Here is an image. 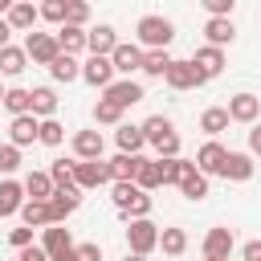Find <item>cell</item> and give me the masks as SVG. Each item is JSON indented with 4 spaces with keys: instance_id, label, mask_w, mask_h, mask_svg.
Returning a JSON list of instances; mask_svg holds the SVG:
<instances>
[{
    "instance_id": "obj_1",
    "label": "cell",
    "mask_w": 261,
    "mask_h": 261,
    "mask_svg": "<svg viewBox=\"0 0 261 261\" xmlns=\"http://www.w3.org/2000/svg\"><path fill=\"white\" fill-rule=\"evenodd\" d=\"M135 45L147 53V49H167L171 41H175V24L167 20V16H159V12H147V16H139V24H135Z\"/></svg>"
},
{
    "instance_id": "obj_2",
    "label": "cell",
    "mask_w": 261,
    "mask_h": 261,
    "mask_svg": "<svg viewBox=\"0 0 261 261\" xmlns=\"http://www.w3.org/2000/svg\"><path fill=\"white\" fill-rule=\"evenodd\" d=\"M110 200H114V208H118L126 220L151 216V196H147L143 188H135V184H114V188H110Z\"/></svg>"
},
{
    "instance_id": "obj_3",
    "label": "cell",
    "mask_w": 261,
    "mask_h": 261,
    "mask_svg": "<svg viewBox=\"0 0 261 261\" xmlns=\"http://www.w3.org/2000/svg\"><path fill=\"white\" fill-rule=\"evenodd\" d=\"M126 249L139 253V257H151V253L159 249V224H155L151 216H143V220H126Z\"/></svg>"
},
{
    "instance_id": "obj_4",
    "label": "cell",
    "mask_w": 261,
    "mask_h": 261,
    "mask_svg": "<svg viewBox=\"0 0 261 261\" xmlns=\"http://www.w3.org/2000/svg\"><path fill=\"white\" fill-rule=\"evenodd\" d=\"M232 249H237V237H232V228H224V224L208 228L204 241H200V257H208V261H228Z\"/></svg>"
},
{
    "instance_id": "obj_5",
    "label": "cell",
    "mask_w": 261,
    "mask_h": 261,
    "mask_svg": "<svg viewBox=\"0 0 261 261\" xmlns=\"http://www.w3.org/2000/svg\"><path fill=\"white\" fill-rule=\"evenodd\" d=\"M102 98H106V102H114L118 110H126V106L143 102V98H147V90H143V86H139L135 77H114V82H110V86L102 90Z\"/></svg>"
},
{
    "instance_id": "obj_6",
    "label": "cell",
    "mask_w": 261,
    "mask_h": 261,
    "mask_svg": "<svg viewBox=\"0 0 261 261\" xmlns=\"http://www.w3.org/2000/svg\"><path fill=\"white\" fill-rule=\"evenodd\" d=\"M24 53H29L33 65H45V69H49L61 49H57V37H53V33H29V37H24Z\"/></svg>"
},
{
    "instance_id": "obj_7",
    "label": "cell",
    "mask_w": 261,
    "mask_h": 261,
    "mask_svg": "<svg viewBox=\"0 0 261 261\" xmlns=\"http://www.w3.org/2000/svg\"><path fill=\"white\" fill-rule=\"evenodd\" d=\"M228 122H245V126H253L257 118H261V98L257 94H249V90H241V94H232L228 98Z\"/></svg>"
},
{
    "instance_id": "obj_8",
    "label": "cell",
    "mask_w": 261,
    "mask_h": 261,
    "mask_svg": "<svg viewBox=\"0 0 261 261\" xmlns=\"http://www.w3.org/2000/svg\"><path fill=\"white\" fill-rule=\"evenodd\" d=\"M102 184H110L106 159H94V163L73 159V188H77V192H90V188H102Z\"/></svg>"
},
{
    "instance_id": "obj_9",
    "label": "cell",
    "mask_w": 261,
    "mask_h": 261,
    "mask_svg": "<svg viewBox=\"0 0 261 261\" xmlns=\"http://www.w3.org/2000/svg\"><path fill=\"white\" fill-rule=\"evenodd\" d=\"M110 65H114V77L122 73V77H130V73H139L143 69V49L135 45V41H118L114 45V53H110Z\"/></svg>"
},
{
    "instance_id": "obj_10",
    "label": "cell",
    "mask_w": 261,
    "mask_h": 261,
    "mask_svg": "<svg viewBox=\"0 0 261 261\" xmlns=\"http://www.w3.org/2000/svg\"><path fill=\"white\" fill-rule=\"evenodd\" d=\"M224 155H228V147H224L220 139H208V143L196 151V159H192V163H196V171L208 179V175H220V167H224Z\"/></svg>"
},
{
    "instance_id": "obj_11",
    "label": "cell",
    "mask_w": 261,
    "mask_h": 261,
    "mask_svg": "<svg viewBox=\"0 0 261 261\" xmlns=\"http://www.w3.org/2000/svg\"><path fill=\"white\" fill-rule=\"evenodd\" d=\"M77 208H82L77 188H53V196H49V220L53 224H65V216H73Z\"/></svg>"
},
{
    "instance_id": "obj_12",
    "label": "cell",
    "mask_w": 261,
    "mask_h": 261,
    "mask_svg": "<svg viewBox=\"0 0 261 261\" xmlns=\"http://www.w3.org/2000/svg\"><path fill=\"white\" fill-rule=\"evenodd\" d=\"M114 45H118L114 24H94V29H86V53H90V57H110Z\"/></svg>"
},
{
    "instance_id": "obj_13",
    "label": "cell",
    "mask_w": 261,
    "mask_h": 261,
    "mask_svg": "<svg viewBox=\"0 0 261 261\" xmlns=\"http://www.w3.org/2000/svg\"><path fill=\"white\" fill-rule=\"evenodd\" d=\"M102 151H106L102 130H73V159L94 163V159H102Z\"/></svg>"
},
{
    "instance_id": "obj_14",
    "label": "cell",
    "mask_w": 261,
    "mask_h": 261,
    "mask_svg": "<svg viewBox=\"0 0 261 261\" xmlns=\"http://www.w3.org/2000/svg\"><path fill=\"white\" fill-rule=\"evenodd\" d=\"M220 179H228V184H249V179H253V155H249V151H228V155H224V167H220Z\"/></svg>"
},
{
    "instance_id": "obj_15",
    "label": "cell",
    "mask_w": 261,
    "mask_h": 261,
    "mask_svg": "<svg viewBox=\"0 0 261 261\" xmlns=\"http://www.w3.org/2000/svg\"><path fill=\"white\" fill-rule=\"evenodd\" d=\"M192 65H196V73L204 77V82H212L220 69H224V49H212V45H200L192 57H188Z\"/></svg>"
},
{
    "instance_id": "obj_16",
    "label": "cell",
    "mask_w": 261,
    "mask_h": 261,
    "mask_svg": "<svg viewBox=\"0 0 261 261\" xmlns=\"http://www.w3.org/2000/svg\"><path fill=\"white\" fill-rule=\"evenodd\" d=\"M82 82L94 86V90H106V86L114 82V65H110V57H86V61H82Z\"/></svg>"
},
{
    "instance_id": "obj_17",
    "label": "cell",
    "mask_w": 261,
    "mask_h": 261,
    "mask_svg": "<svg viewBox=\"0 0 261 261\" xmlns=\"http://www.w3.org/2000/svg\"><path fill=\"white\" fill-rule=\"evenodd\" d=\"M8 29L12 33H33V24L41 20V12H37V4H29V0H12V8H8Z\"/></svg>"
},
{
    "instance_id": "obj_18",
    "label": "cell",
    "mask_w": 261,
    "mask_h": 261,
    "mask_svg": "<svg viewBox=\"0 0 261 261\" xmlns=\"http://www.w3.org/2000/svg\"><path fill=\"white\" fill-rule=\"evenodd\" d=\"M163 82H167L171 90H196V86H204V77L196 73L192 61H171V69L163 73Z\"/></svg>"
},
{
    "instance_id": "obj_19",
    "label": "cell",
    "mask_w": 261,
    "mask_h": 261,
    "mask_svg": "<svg viewBox=\"0 0 261 261\" xmlns=\"http://www.w3.org/2000/svg\"><path fill=\"white\" fill-rule=\"evenodd\" d=\"M139 163H143V155H114V159H106L110 184H135V175H139Z\"/></svg>"
},
{
    "instance_id": "obj_20",
    "label": "cell",
    "mask_w": 261,
    "mask_h": 261,
    "mask_svg": "<svg viewBox=\"0 0 261 261\" xmlns=\"http://www.w3.org/2000/svg\"><path fill=\"white\" fill-rule=\"evenodd\" d=\"M29 114H33L37 122H45V118H57V94H53V86H37V90H33Z\"/></svg>"
},
{
    "instance_id": "obj_21",
    "label": "cell",
    "mask_w": 261,
    "mask_h": 261,
    "mask_svg": "<svg viewBox=\"0 0 261 261\" xmlns=\"http://www.w3.org/2000/svg\"><path fill=\"white\" fill-rule=\"evenodd\" d=\"M37 126H41V122H37L33 114L12 118V122H8V143H12L16 151H20V147H29V143H37Z\"/></svg>"
},
{
    "instance_id": "obj_22",
    "label": "cell",
    "mask_w": 261,
    "mask_h": 261,
    "mask_svg": "<svg viewBox=\"0 0 261 261\" xmlns=\"http://www.w3.org/2000/svg\"><path fill=\"white\" fill-rule=\"evenodd\" d=\"M114 143H118V155H139V151L147 147V139H143L139 122H118V130H114Z\"/></svg>"
},
{
    "instance_id": "obj_23",
    "label": "cell",
    "mask_w": 261,
    "mask_h": 261,
    "mask_svg": "<svg viewBox=\"0 0 261 261\" xmlns=\"http://www.w3.org/2000/svg\"><path fill=\"white\" fill-rule=\"evenodd\" d=\"M204 37H208V45H212V49H224V45H232V41H237V24H232V20L212 16V20H204Z\"/></svg>"
},
{
    "instance_id": "obj_24",
    "label": "cell",
    "mask_w": 261,
    "mask_h": 261,
    "mask_svg": "<svg viewBox=\"0 0 261 261\" xmlns=\"http://www.w3.org/2000/svg\"><path fill=\"white\" fill-rule=\"evenodd\" d=\"M20 188H24V200H37V204H49V196H53V179H49V171H29Z\"/></svg>"
},
{
    "instance_id": "obj_25",
    "label": "cell",
    "mask_w": 261,
    "mask_h": 261,
    "mask_svg": "<svg viewBox=\"0 0 261 261\" xmlns=\"http://www.w3.org/2000/svg\"><path fill=\"white\" fill-rule=\"evenodd\" d=\"M24 208V188L16 179H0V216H20Z\"/></svg>"
},
{
    "instance_id": "obj_26",
    "label": "cell",
    "mask_w": 261,
    "mask_h": 261,
    "mask_svg": "<svg viewBox=\"0 0 261 261\" xmlns=\"http://www.w3.org/2000/svg\"><path fill=\"white\" fill-rule=\"evenodd\" d=\"M57 49L65 53V57H77V53H86V29H73V24H61L57 33Z\"/></svg>"
},
{
    "instance_id": "obj_27",
    "label": "cell",
    "mask_w": 261,
    "mask_h": 261,
    "mask_svg": "<svg viewBox=\"0 0 261 261\" xmlns=\"http://www.w3.org/2000/svg\"><path fill=\"white\" fill-rule=\"evenodd\" d=\"M49 77H53V82H65V86H69V82H82V61H77V57L57 53V57H53V65H49Z\"/></svg>"
},
{
    "instance_id": "obj_28",
    "label": "cell",
    "mask_w": 261,
    "mask_h": 261,
    "mask_svg": "<svg viewBox=\"0 0 261 261\" xmlns=\"http://www.w3.org/2000/svg\"><path fill=\"white\" fill-rule=\"evenodd\" d=\"M135 188H143L147 196H151L155 188H163V163H159V159H143V163H139V175H135Z\"/></svg>"
},
{
    "instance_id": "obj_29",
    "label": "cell",
    "mask_w": 261,
    "mask_h": 261,
    "mask_svg": "<svg viewBox=\"0 0 261 261\" xmlns=\"http://www.w3.org/2000/svg\"><path fill=\"white\" fill-rule=\"evenodd\" d=\"M24 69H29V53L16 49V45H4V49H0V73H4V77H20Z\"/></svg>"
},
{
    "instance_id": "obj_30",
    "label": "cell",
    "mask_w": 261,
    "mask_h": 261,
    "mask_svg": "<svg viewBox=\"0 0 261 261\" xmlns=\"http://www.w3.org/2000/svg\"><path fill=\"white\" fill-rule=\"evenodd\" d=\"M159 163H163V188H167V184H175V188H179V184L196 171V163H192V159H184V155H175V159H159Z\"/></svg>"
},
{
    "instance_id": "obj_31",
    "label": "cell",
    "mask_w": 261,
    "mask_h": 261,
    "mask_svg": "<svg viewBox=\"0 0 261 261\" xmlns=\"http://www.w3.org/2000/svg\"><path fill=\"white\" fill-rule=\"evenodd\" d=\"M41 249L53 257V253H61V249H73V237H69V228H61V224H49V228H41Z\"/></svg>"
},
{
    "instance_id": "obj_32",
    "label": "cell",
    "mask_w": 261,
    "mask_h": 261,
    "mask_svg": "<svg viewBox=\"0 0 261 261\" xmlns=\"http://www.w3.org/2000/svg\"><path fill=\"white\" fill-rule=\"evenodd\" d=\"M159 249H163L167 257H179V253H188V232H184L179 224H167V228H159Z\"/></svg>"
},
{
    "instance_id": "obj_33",
    "label": "cell",
    "mask_w": 261,
    "mask_h": 261,
    "mask_svg": "<svg viewBox=\"0 0 261 261\" xmlns=\"http://www.w3.org/2000/svg\"><path fill=\"white\" fill-rule=\"evenodd\" d=\"M171 61H175V57H171L167 49H147V53H143V69H139V73H147V77H163V73L171 69Z\"/></svg>"
},
{
    "instance_id": "obj_34",
    "label": "cell",
    "mask_w": 261,
    "mask_h": 261,
    "mask_svg": "<svg viewBox=\"0 0 261 261\" xmlns=\"http://www.w3.org/2000/svg\"><path fill=\"white\" fill-rule=\"evenodd\" d=\"M139 130H143V139L155 147L163 135H171V130H175V122H171L167 114H151V118H143V122H139Z\"/></svg>"
},
{
    "instance_id": "obj_35",
    "label": "cell",
    "mask_w": 261,
    "mask_h": 261,
    "mask_svg": "<svg viewBox=\"0 0 261 261\" xmlns=\"http://www.w3.org/2000/svg\"><path fill=\"white\" fill-rule=\"evenodd\" d=\"M29 102H33V90H24V86H8V90H4V110H8L12 118L29 114Z\"/></svg>"
},
{
    "instance_id": "obj_36",
    "label": "cell",
    "mask_w": 261,
    "mask_h": 261,
    "mask_svg": "<svg viewBox=\"0 0 261 261\" xmlns=\"http://www.w3.org/2000/svg\"><path fill=\"white\" fill-rule=\"evenodd\" d=\"M200 130H204L208 139H216L220 130H228V110H224V106H208V110L200 114Z\"/></svg>"
},
{
    "instance_id": "obj_37",
    "label": "cell",
    "mask_w": 261,
    "mask_h": 261,
    "mask_svg": "<svg viewBox=\"0 0 261 261\" xmlns=\"http://www.w3.org/2000/svg\"><path fill=\"white\" fill-rule=\"evenodd\" d=\"M20 220H24V228H49V224H53V220H49V204H37V200H24Z\"/></svg>"
},
{
    "instance_id": "obj_38",
    "label": "cell",
    "mask_w": 261,
    "mask_h": 261,
    "mask_svg": "<svg viewBox=\"0 0 261 261\" xmlns=\"http://www.w3.org/2000/svg\"><path fill=\"white\" fill-rule=\"evenodd\" d=\"M37 143H41V147H61V143H65V126H61L57 118H45V122L37 126Z\"/></svg>"
},
{
    "instance_id": "obj_39",
    "label": "cell",
    "mask_w": 261,
    "mask_h": 261,
    "mask_svg": "<svg viewBox=\"0 0 261 261\" xmlns=\"http://www.w3.org/2000/svg\"><path fill=\"white\" fill-rule=\"evenodd\" d=\"M179 196H184V200H192V204H200V200L208 196V179H204L200 171H192V175L179 184Z\"/></svg>"
},
{
    "instance_id": "obj_40",
    "label": "cell",
    "mask_w": 261,
    "mask_h": 261,
    "mask_svg": "<svg viewBox=\"0 0 261 261\" xmlns=\"http://www.w3.org/2000/svg\"><path fill=\"white\" fill-rule=\"evenodd\" d=\"M94 122H98V126H118V122H122V110H118L114 102L98 98V102H94Z\"/></svg>"
},
{
    "instance_id": "obj_41",
    "label": "cell",
    "mask_w": 261,
    "mask_h": 261,
    "mask_svg": "<svg viewBox=\"0 0 261 261\" xmlns=\"http://www.w3.org/2000/svg\"><path fill=\"white\" fill-rule=\"evenodd\" d=\"M49 179H53V188H73V159H53Z\"/></svg>"
},
{
    "instance_id": "obj_42",
    "label": "cell",
    "mask_w": 261,
    "mask_h": 261,
    "mask_svg": "<svg viewBox=\"0 0 261 261\" xmlns=\"http://www.w3.org/2000/svg\"><path fill=\"white\" fill-rule=\"evenodd\" d=\"M65 4L69 0H45V4H37V12H41V20H49V24H65Z\"/></svg>"
},
{
    "instance_id": "obj_43",
    "label": "cell",
    "mask_w": 261,
    "mask_h": 261,
    "mask_svg": "<svg viewBox=\"0 0 261 261\" xmlns=\"http://www.w3.org/2000/svg\"><path fill=\"white\" fill-rule=\"evenodd\" d=\"M20 167V151L12 147V143H0V175L4 179H12V171Z\"/></svg>"
},
{
    "instance_id": "obj_44",
    "label": "cell",
    "mask_w": 261,
    "mask_h": 261,
    "mask_svg": "<svg viewBox=\"0 0 261 261\" xmlns=\"http://www.w3.org/2000/svg\"><path fill=\"white\" fill-rule=\"evenodd\" d=\"M86 20H90V4H82V0H69V4H65V24H73V29H86Z\"/></svg>"
},
{
    "instance_id": "obj_45",
    "label": "cell",
    "mask_w": 261,
    "mask_h": 261,
    "mask_svg": "<svg viewBox=\"0 0 261 261\" xmlns=\"http://www.w3.org/2000/svg\"><path fill=\"white\" fill-rule=\"evenodd\" d=\"M232 8H237V0H204V12H208V20H212V16H220V20H232Z\"/></svg>"
},
{
    "instance_id": "obj_46",
    "label": "cell",
    "mask_w": 261,
    "mask_h": 261,
    "mask_svg": "<svg viewBox=\"0 0 261 261\" xmlns=\"http://www.w3.org/2000/svg\"><path fill=\"white\" fill-rule=\"evenodd\" d=\"M155 151H159V159H175V155H179V130L163 135V139L155 143Z\"/></svg>"
},
{
    "instance_id": "obj_47",
    "label": "cell",
    "mask_w": 261,
    "mask_h": 261,
    "mask_svg": "<svg viewBox=\"0 0 261 261\" xmlns=\"http://www.w3.org/2000/svg\"><path fill=\"white\" fill-rule=\"evenodd\" d=\"M8 245H12L16 253L29 249V245H37V241H33V228H24V224H20V228H8Z\"/></svg>"
},
{
    "instance_id": "obj_48",
    "label": "cell",
    "mask_w": 261,
    "mask_h": 261,
    "mask_svg": "<svg viewBox=\"0 0 261 261\" xmlns=\"http://www.w3.org/2000/svg\"><path fill=\"white\" fill-rule=\"evenodd\" d=\"M77 261H102V245L98 241H86V245H73Z\"/></svg>"
},
{
    "instance_id": "obj_49",
    "label": "cell",
    "mask_w": 261,
    "mask_h": 261,
    "mask_svg": "<svg viewBox=\"0 0 261 261\" xmlns=\"http://www.w3.org/2000/svg\"><path fill=\"white\" fill-rule=\"evenodd\" d=\"M16 261H49V253H45L41 245H29V249H20V253H16Z\"/></svg>"
},
{
    "instance_id": "obj_50",
    "label": "cell",
    "mask_w": 261,
    "mask_h": 261,
    "mask_svg": "<svg viewBox=\"0 0 261 261\" xmlns=\"http://www.w3.org/2000/svg\"><path fill=\"white\" fill-rule=\"evenodd\" d=\"M241 257L245 261H261V241H245L241 245Z\"/></svg>"
},
{
    "instance_id": "obj_51",
    "label": "cell",
    "mask_w": 261,
    "mask_h": 261,
    "mask_svg": "<svg viewBox=\"0 0 261 261\" xmlns=\"http://www.w3.org/2000/svg\"><path fill=\"white\" fill-rule=\"evenodd\" d=\"M249 155L253 159L261 155V122H253V130H249Z\"/></svg>"
},
{
    "instance_id": "obj_52",
    "label": "cell",
    "mask_w": 261,
    "mask_h": 261,
    "mask_svg": "<svg viewBox=\"0 0 261 261\" xmlns=\"http://www.w3.org/2000/svg\"><path fill=\"white\" fill-rule=\"evenodd\" d=\"M8 37H12V29H8V20H4V16H0V49H4V45H8Z\"/></svg>"
},
{
    "instance_id": "obj_53",
    "label": "cell",
    "mask_w": 261,
    "mask_h": 261,
    "mask_svg": "<svg viewBox=\"0 0 261 261\" xmlns=\"http://www.w3.org/2000/svg\"><path fill=\"white\" fill-rule=\"evenodd\" d=\"M122 261H147V257H139V253H126V257H122Z\"/></svg>"
},
{
    "instance_id": "obj_54",
    "label": "cell",
    "mask_w": 261,
    "mask_h": 261,
    "mask_svg": "<svg viewBox=\"0 0 261 261\" xmlns=\"http://www.w3.org/2000/svg\"><path fill=\"white\" fill-rule=\"evenodd\" d=\"M4 90H8V86H0V106H4Z\"/></svg>"
},
{
    "instance_id": "obj_55",
    "label": "cell",
    "mask_w": 261,
    "mask_h": 261,
    "mask_svg": "<svg viewBox=\"0 0 261 261\" xmlns=\"http://www.w3.org/2000/svg\"><path fill=\"white\" fill-rule=\"evenodd\" d=\"M200 261H208V257H200Z\"/></svg>"
},
{
    "instance_id": "obj_56",
    "label": "cell",
    "mask_w": 261,
    "mask_h": 261,
    "mask_svg": "<svg viewBox=\"0 0 261 261\" xmlns=\"http://www.w3.org/2000/svg\"><path fill=\"white\" fill-rule=\"evenodd\" d=\"M12 261H16V257H12Z\"/></svg>"
}]
</instances>
